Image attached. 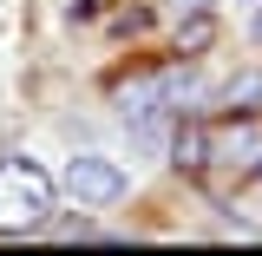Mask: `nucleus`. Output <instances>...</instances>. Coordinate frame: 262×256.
Returning a JSON list of instances; mask_svg holds the SVG:
<instances>
[{"instance_id": "nucleus-5", "label": "nucleus", "mask_w": 262, "mask_h": 256, "mask_svg": "<svg viewBox=\"0 0 262 256\" xmlns=\"http://www.w3.org/2000/svg\"><path fill=\"white\" fill-rule=\"evenodd\" d=\"M210 40H216V20H210V7L177 20V53H184V60H203V46H210Z\"/></svg>"}, {"instance_id": "nucleus-8", "label": "nucleus", "mask_w": 262, "mask_h": 256, "mask_svg": "<svg viewBox=\"0 0 262 256\" xmlns=\"http://www.w3.org/2000/svg\"><path fill=\"white\" fill-rule=\"evenodd\" d=\"M249 40L262 46V0H256V20H249Z\"/></svg>"}, {"instance_id": "nucleus-6", "label": "nucleus", "mask_w": 262, "mask_h": 256, "mask_svg": "<svg viewBox=\"0 0 262 256\" xmlns=\"http://www.w3.org/2000/svg\"><path fill=\"white\" fill-rule=\"evenodd\" d=\"M256 99H262V72H236V79L223 86V112L229 105H256Z\"/></svg>"}, {"instance_id": "nucleus-2", "label": "nucleus", "mask_w": 262, "mask_h": 256, "mask_svg": "<svg viewBox=\"0 0 262 256\" xmlns=\"http://www.w3.org/2000/svg\"><path fill=\"white\" fill-rule=\"evenodd\" d=\"M203 138H210V164H229V171L262 164V112L256 105H229L216 125H203Z\"/></svg>"}, {"instance_id": "nucleus-1", "label": "nucleus", "mask_w": 262, "mask_h": 256, "mask_svg": "<svg viewBox=\"0 0 262 256\" xmlns=\"http://www.w3.org/2000/svg\"><path fill=\"white\" fill-rule=\"evenodd\" d=\"M53 224V178L33 158H0V237H33Z\"/></svg>"}, {"instance_id": "nucleus-3", "label": "nucleus", "mask_w": 262, "mask_h": 256, "mask_svg": "<svg viewBox=\"0 0 262 256\" xmlns=\"http://www.w3.org/2000/svg\"><path fill=\"white\" fill-rule=\"evenodd\" d=\"M66 197H72L79 210L118 204V197H125V171L112 158H98V151H79V158H66Z\"/></svg>"}, {"instance_id": "nucleus-4", "label": "nucleus", "mask_w": 262, "mask_h": 256, "mask_svg": "<svg viewBox=\"0 0 262 256\" xmlns=\"http://www.w3.org/2000/svg\"><path fill=\"white\" fill-rule=\"evenodd\" d=\"M170 164H184V171H203L210 164V138H203L196 119H184V125L170 131Z\"/></svg>"}, {"instance_id": "nucleus-7", "label": "nucleus", "mask_w": 262, "mask_h": 256, "mask_svg": "<svg viewBox=\"0 0 262 256\" xmlns=\"http://www.w3.org/2000/svg\"><path fill=\"white\" fill-rule=\"evenodd\" d=\"M203 7H210V0H177V20H184V13H203Z\"/></svg>"}]
</instances>
